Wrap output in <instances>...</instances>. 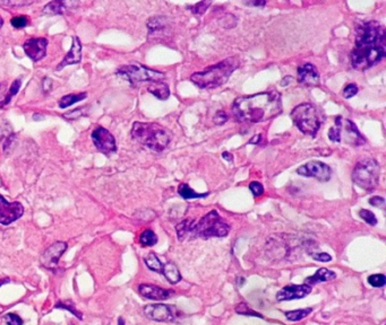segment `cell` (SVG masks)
<instances>
[{
  "mask_svg": "<svg viewBox=\"0 0 386 325\" xmlns=\"http://www.w3.org/2000/svg\"><path fill=\"white\" fill-rule=\"evenodd\" d=\"M162 274L171 285H176L181 280V274L178 267L173 262H167L162 269Z\"/></svg>",
  "mask_w": 386,
  "mask_h": 325,
  "instance_id": "obj_23",
  "label": "cell"
},
{
  "mask_svg": "<svg viewBox=\"0 0 386 325\" xmlns=\"http://www.w3.org/2000/svg\"><path fill=\"white\" fill-rule=\"evenodd\" d=\"M118 325H126L125 324V319L122 318V317H119L118 318Z\"/></svg>",
  "mask_w": 386,
  "mask_h": 325,
  "instance_id": "obj_51",
  "label": "cell"
},
{
  "mask_svg": "<svg viewBox=\"0 0 386 325\" xmlns=\"http://www.w3.org/2000/svg\"><path fill=\"white\" fill-rule=\"evenodd\" d=\"M87 94L86 93H81V94H69V95H66V96H64L63 98H61L59 100V106L61 109H67L68 106L75 104L77 102H80V100L86 98Z\"/></svg>",
  "mask_w": 386,
  "mask_h": 325,
  "instance_id": "obj_27",
  "label": "cell"
},
{
  "mask_svg": "<svg viewBox=\"0 0 386 325\" xmlns=\"http://www.w3.org/2000/svg\"><path fill=\"white\" fill-rule=\"evenodd\" d=\"M24 208L17 201L8 202L2 194H0V224L2 225H10L23 216Z\"/></svg>",
  "mask_w": 386,
  "mask_h": 325,
  "instance_id": "obj_12",
  "label": "cell"
},
{
  "mask_svg": "<svg viewBox=\"0 0 386 325\" xmlns=\"http://www.w3.org/2000/svg\"><path fill=\"white\" fill-rule=\"evenodd\" d=\"M29 24V18L26 16H16L12 19V25L15 29H24Z\"/></svg>",
  "mask_w": 386,
  "mask_h": 325,
  "instance_id": "obj_39",
  "label": "cell"
},
{
  "mask_svg": "<svg viewBox=\"0 0 386 325\" xmlns=\"http://www.w3.org/2000/svg\"><path fill=\"white\" fill-rule=\"evenodd\" d=\"M239 67L237 58H228L219 64L211 66L203 71L195 72L190 77L195 85L203 89L216 88L228 82L232 72Z\"/></svg>",
  "mask_w": 386,
  "mask_h": 325,
  "instance_id": "obj_4",
  "label": "cell"
},
{
  "mask_svg": "<svg viewBox=\"0 0 386 325\" xmlns=\"http://www.w3.org/2000/svg\"><path fill=\"white\" fill-rule=\"evenodd\" d=\"M261 138H262V136H261V134H256V136H255V138H254V139H251V140H250V143H251V144H256V145H260V141H261Z\"/></svg>",
  "mask_w": 386,
  "mask_h": 325,
  "instance_id": "obj_49",
  "label": "cell"
},
{
  "mask_svg": "<svg viewBox=\"0 0 386 325\" xmlns=\"http://www.w3.org/2000/svg\"><path fill=\"white\" fill-rule=\"evenodd\" d=\"M47 48H48V40L44 37L29 38V40H27L23 46L26 55L32 61H34V63H36V61H40L46 57Z\"/></svg>",
  "mask_w": 386,
  "mask_h": 325,
  "instance_id": "obj_14",
  "label": "cell"
},
{
  "mask_svg": "<svg viewBox=\"0 0 386 325\" xmlns=\"http://www.w3.org/2000/svg\"><path fill=\"white\" fill-rule=\"evenodd\" d=\"M139 243H141L143 246H154L156 243H158V236H156L153 231L146 229V231H144L141 234Z\"/></svg>",
  "mask_w": 386,
  "mask_h": 325,
  "instance_id": "obj_30",
  "label": "cell"
},
{
  "mask_svg": "<svg viewBox=\"0 0 386 325\" xmlns=\"http://www.w3.org/2000/svg\"><path fill=\"white\" fill-rule=\"evenodd\" d=\"M7 85L5 83H0V104L5 102V98L7 96Z\"/></svg>",
  "mask_w": 386,
  "mask_h": 325,
  "instance_id": "obj_46",
  "label": "cell"
},
{
  "mask_svg": "<svg viewBox=\"0 0 386 325\" xmlns=\"http://www.w3.org/2000/svg\"><path fill=\"white\" fill-rule=\"evenodd\" d=\"M335 278H337V274H335L333 271H329L328 269H325V268H321V269H318L315 274H313L311 277H308L306 279V285L314 286L321 282L331 281V280Z\"/></svg>",
  "mask_w": 386,
  "mask_h": 325,
  "instance_id": "obj_21",
  "label": "cell"
},
{
  "mask_svg": "<svg viewBox=\"0 0 386 325\" xmlns=\"http://www.w3.org/2000/svg\"><path fill=\"white\" fill-rule=\"evenodd\" d=\"M265 2H256V3H249V5H254V6H264Z\"/></svg>",
  "mask_w": 386,
  "mask_h": 325,
  "instance_id": "obj_50",
  "label": "cell"
},
{
  "mask_svg": "<svg viewBox=\"0 0 386 325\" xmlns=\"http://www.w3.org/2000/svg\"><path fill=\"white\" fill-rule=\"evenodd\" d=\"M20 88H21V79H16V80L12 84V86H10V88L8 89L7 96H6V98H5V102L3 103V105L8 104V103L10 102V100H12V98H13L14 95H16V94L19 93Z\"/></svg>",
  "mask_w": 386,
  "mask_h": 325,
  "instance_id": "obj_36",
  "label": "cell"
},
{
  "mask_svg": "<svg viewBox=\"0 0 386 325\" xmlns=\"http://www.w3.org/2000/svg\"><path fill=\"white\" fill-rule=\"evenodd\" d=\"M78 6L77 2H65V0H54L49 3L43 8L44 15H63Z\"/></svg>",
  "mask_w": 386,
  "mask_h": 325,
  "instance_id": "obj_20",
  "label": "cell"
},
{
  "mask_svg": "<svg viewBox=\"0 0 386 325\" xmlns=\"http://www.w3.org/2000/svg\"><path fill=\"white\" fill-rule=\"evenodd\" d=\"M138 293L141 294L144 298L152 299V300L169 299L170 297L175 294L172 290H168L164 288L158 287V286H155V285H149V283L139 285Z\"/></svg>",
  "mask_w": 386,
  "mask_h": 325,
  "instance_id": "obj_16",
  "label": "cell"
},
{
  "mask_svg": "<svg viewBox=\"0 0 386 325\" xmlns=\"http://www.w3.org/2000/svg\"><path fill=\"white\" fill-rule=\"evenodd\" d=\"M313 312V308H304V310H297V311H290L285 313V316L291 322H298L307 317Z\"/></svg>",
  "mask_w": 386,
  "mask_h": 325,
  "instance_id": "obj_28",
  "label": "cell"
},
{
  "mask_svg": "<svg viewBox=\"0 0 386 325\" xmlns=\"http://www.w3.org/2000/svg\"><path fill=\"white\" fill-rule=\"evenodd\" d=\"M320 72L311 64H304L298 68V82L305 86L320 85Z\"/></svg>",
  "mask_w": 386,
  "mask_h": 325,
  "instance_id": "obj_17",
  "label": "cell"
},
{
  "mask_svg": "<svg viewBox=\"0 0 386 325\" xmlns=\"http://www.w3.org/2000/svg\"><path fill=\"white\" fill-rule=\"evenodd\" d=\"M384 26L376 21L357 27L356 44L350 54L351 65L357 70H366L380 63L386 54Z\"/></svg>",
  "mask_w": 386,
  "mask_h": 325,
  "instance_id": "obj_1",
  "label": "cell"
},
{
  "mask_svg": "<svg viewBox=\"0 0 386 325\" xmlns=\"http://www.w3.org/2000/svg\"><path fill=\"white\" fill-rule=\"evenodd\" d=\"M311 293V286L308 285H297V286H287L282 288L277 294L278 301H287L293 299L305 298L307 295Z\"/></svg>",
  "mask_w": 386,
  "mask_h": 325,
  "instance_id": "obj_15",
  "label": "cell"
},
{
  "mask_svg": "<svg viewBox=\"0 0 386 325\" xmlns=\"http://www.w3.org/2000/svg\"><path fill=\"white\" fill-rule=\"evenodd\" d=\"M282 100L278 91L239 97L232 104V114L239 122H265L281 114Z\"/></svg>",
  "mask_w": 386,
  "mask_h": 325,
  "instance_id": "obj_2",
  "label": "cell"
},
{
  "mask_svg": "<svg viewBox=\"0 0 386 325\" xmlns=\"http://www.w3.org/2000/svg\"><path fill=\"white\" fill-rule=\"evenodd\" d=\"M34 2H27V0H17V2H13V0H10V2H2L0 3V5H3V6H9V7H22V6H29V5L33 4Z\"/></svg>",
  "mask_w": 386,
  "mask_h": 325,
  "instance_id": "obj_40",
  "label": "cell"
},
{
  "mask_svg": "<svg viewBox=\"0 0 386 325\" xmlns=\"http://www.w3.org/2000/svg\"><path fill=\"white\" fill-rule=\"evenodd\" d=\"M56 308H64V310H67L69 311L71 314H74V315L78 318V319H83V315L81 312H78L76 308H75V305L72 304V302L69 300V301H58L57 304H56L54 306Z\"/></svg>",
  "mask_w": 386,
  "mask_h": 325,
  "instance_id": "obj_31",
  "label": "cell"
},
{
  "mask_svg": "<svg viewBox=\"0 0 386 325\" xmlns=\"http://www.w3.org/2000/svg\"><path fill=\"white\" fill-rule=\"evenodd\" d=\"M369 204L375 207H379V206H384L385 200L382 197H374L371 200H369Z\"/></svg>",
  "mask_w": 386,
  "mask_h": 325,
  "instance_id": "obj_47",
  "label": "cell"
},
{
  "mask_svg": "<svg viewBox=\"0 0 386 325\" xmlns=\"http://www.w3.org/2000/svg\"><path fill=\"white\" fill-rule=\"evenodd\" d=\"M342 116H337L335 126L329 129L328 138L334 143H341V126H342Z\"/></svg>",
  "mask_w": 386,
  "mask_h": 325,
  "instance_id": "obj_29",
  "label": "cell"
},
{
  "mask_svg": "<svg viewBox=\"0 0 386 325\" xmlns=\"http://www.w3.org/2000/svg\"><path fill=\"white\" fill-rule=\"evenodd\" d=\"M83 114V108H78L75 111H70L68 113H66L64 116L66 119H77Z\"/></svg>",
  "mask_w": 386,
  "mask_h": 325,
  "instance_id": "obj_45",
  "label": "cell"
},
{
  "mask_svg": "<svg viewBox=\"0 0 386 325\" xmlns=\"http://www.w3.org/2000/svg\"><path fill=\"white\" fill-rule=\"evenodd\" d=\"M313 259L316 260V261H320V262H329L332 261V256L329 255L328 253H314L311 254Z\"/></svg>",
  "mask_w": 386,
  "mask_h": 325,
  "instance_id": "obj_43",
  "label": "cell"
},
{
  "mask_svg": "<svg viewBox=\"0 0 386 325\" xmlns=\"http://www.w3.org/2000/svg\"><path fill=\"white\" fill-rule=\"evenodd\" d=\"M291 119L299 130L308 134L316 136L322 125V117L320 112L310 103H303L291 111Z\"/></svg>",
  "mask_w": 386,
  "mask_h": 325,
  "instance_id": "obj_6",
  "label": "cell"
},
{
  "mask_svg": "<svg viewBox=\"0 0 386 325\" xmlns=\"http://www.w3.org/2000/svg\"><path fill=\"white\" fill-rule=\"evenodd\" d=\"M211 2H200L197 3L196 5H193V6H188L189 10L195 15H202L206 12V9L210 7Z\"/></svg>",
  "mask_w": 386,
  "mask_h": 325,
  "instance_id": "obj_35",
  "label": "cell"
},
{
  "mask_svg": "<svg viewBox=\"0 0 386 325\" xmlns=\"http://www.w3.org/2000/svg\"><path fill=\"white\" fill-rule=\"evenodd\" d=\"M93 144L99 151L104 155H111L117 150L116 140L109 130L102 127H98L91 134Z\"/></svg>",
  "mask_w": 386,
  "mask_h": 325,
  "instance_id": "obj_10",
  "label": "cell"
},
{
  "mask_svg": "<svg viewBox=\"0 0 386 325\" xmlns=\"http://www.w3.org/2000/svg\"><path fill=\"white\" fill-rule=\"evenodd\" d=\"M4 321L7 325H23V319H22L17 314L8 313L4 316Z\"/></svg>",
  "mask_w": 386,
  "mask_h": 325,
  "instance_id": "obj_38",
  "label": "cell"
},
{
  "mask_svg": "<svg viewBox=\"0 0 386 325\" xmlns=\"http://www.w3.org/2000/svg\"><path fill=\"white\" fill-rule=\"evenodd\" d=\"M227 120H228V115L223 111L217 112L215 117H214V122L216 123V125H219V126H221L225 122H227Z\"/></svg>",
  "mask_w": 386,
  "mask_h": 325,
  "instance_id": "obj_44",
  "label": "cell"
},
{
  "mask_svg": "<svg viewBox=\"0 0 386 325\" xmlns=\"http://www.w3.org/2000/svg\"><path fill=\"white\" fill-rule=\"evenodd\" d=\"M164 17H152L148 22V26L150 31H155V30H160L163 29L164 27Z\"/></svg>",
  "mask_w": 386,
  "mask_h": 325,
  "instance_id": "obj_37",
  "label": "cell"
},
{
  "mask_svg": "<svg viewBox=\"0 0 386 325\" xmlns=\"http://www.w3.org/2000/svg\"><path fill=\"white\" fill-rule=\"evenodd\" d=\"M144 314L148 318L156 322H172L177 318L175 306L164 304H153L144 307Z\"/></svg>",
  "mask_w": 386,
  "mask_h": 325,
  "instance_id": "obj_11",
  "label": "cell"
},
{
  "mask_svg": "<svg viewBox=\"0 0 386 325\" xmlns=\"http://www.w3.org/2000/svg\"><path fill=\"white\" fill-rule=\"evenodd\" d=\"M378 180L379 165L376 160L366 158L358 161L352 172V181L356 186L367 192H373L378 186Z\"/></svg>",
  "mask_w": 386,
  "mask_h": 325,
  "instance_id": "obj_7",
  "label": "cell"
},
{
  "mask_svg": "<svg viewBox=\"0 0 386 325\" xmlns=\"http://www.w3.org/2000/svg\"><path fill=\"white\" fill-rule=\"evenodd\" d=\"M359 216L361 219L365 220L367 224H369V225L372 226H376L377 225V218L375 217V215L373 214V212L371 210H366V209H361L359 211Z\"/></svg>",
  "mask_w": 386,
  "mask_h": 325,
  "instance_id": "obj_34",
  "label": "cell"
},
{
  "mask_svg": "<svg viewBox=\"0 0 386 325\" xmlns=\"http://www.w3.org/2000/svg\"><path fill=\"white\" fill-rule=\"evenodd\" d=\"M178 193L181 195L183 199L186 200H192V199H199V198H205L208 197L209 193H197L195 192L194 190L190 188L187 184H180V187L178 188Z\"/></svg>",
  "mask_w": 386,
  "mask_h": 325,
  "instance_id": "obj_25",
  "label": "cell"
},
{
  "mask_svg": "<svg viewBox=\"0 0 386 325\" xmlns=\"http://www.w3.org/2000/svg\"><path fill=\"white\" fill-rule=\"evenodd\" d=\"M236 312L238 314H240V315H244V316H255V317H263L261 314L256 313L255 311L250 310V307L247 306V304H245V302H242V304L237 305L236 307Z\"/></svg>",
  "mask_w": 386,
  "mask_h": 325,
  "instance_id": "obj_32",
  "label": "cell"
},
{
  "mask_svg": "<svg viewBox=\"0 0 386 325\" xmlns=\"http://www.w3.org/2000/svg\"><path fill=\"white\" fill-rule=\"evenodd\" d=\"M195 221L194 220H183L181 221L179 225L177 226V237L179 240H185V239H190L192 237V229L194 226Z\"/></svg>",
  "mask_w": 386,
  "mask_h": 325,
  "instance_id": "obj_24",
  "label": "cell"
},
{
  "mask_svg": "<svg viewBox=\"0 0 386 325\" xmlns=\"http://www.w3.org/2000/svg\"><path fill=\"white\" fill-rule=\"evenodd\" d=\"M6 282H8V279H5V281H2V282H0V286H3L4 283H6Z\"/></svg>",
  "mask_w": 386,
  "mask_h": 325,
  "instance_id": "obj_53",
  "label": "cell"
},
{
  "mask_svg": "<svg viewBox=\"0 0 386 325\" xmlns=\"http://www.w3.org/2000/svg\"><path fill=\"white\" fill-rule=\"evenodd\" d=\"M132 137L151 150L160 153L171 141V132L156 123L135 122L132 128Z\"/></svg>",
  "mask_w": 386,
  "mask_h": 325,
  "instance_id": "obj_3",
  "label": "cell"
},
{
  "mask_svg": "<svg viewBox=\"0 0 386 325\" xmlns=\"http://www.w3.org/2000/svg\"><path fill=\"white\" fill-rule=\"evenodd\" d=\"M357 93H358V87L355 85V84H350V85H348L343 89V96L345 98L354 97L355 95H357Z\"/></svg>",
  "mask_w": 386,
  "mask_h": 325,
  "instance_id": "obj_42",
  "label": "cell"
},
{
  "mask_svg": "<svg viewBox=\"0 0 386 325\" xmlns=\"http://www.w3.org/2000/svg\"><path fill=\"white\" fill-rule=\"evenodd\" d=\"M148 92L153 94L155 97H158L161 100H166L170 96V88L168 84L164 82H153L150 84L148 87Z\"/></svg>",
  "mask_w": 386,
  "mask_h": 325,
  "instance_id": "obj_22",
  "label": "cell"
},
{
  "mask_svg": "<svg viewBox=\"0 0 386 325\" xmlns=\"http://www.w3.org/2000/svg\"><path fill=\"white\" fill-rule=\"evenodd\" d=\"M342 130L345 131L344 141L354 146H362L366 143V139L358 130L356 125L350 120H342Z\"/></svg>",
  "mask_w": 386,
  "mask_h": 325,
  "instance_id": "obj_19",
  "label": "cell"
},
{
  "mask_svg": "<svg viewBox=\"0 0 386 325\" xmlns=\"http://www.w3.org/2000/svg\"><path fill=\"white\" fill-rule=\"evenodd\" d=\"M222 157L226 160H228V161H232L233 160V156L230 153H228V151H225V153H222Z\"/></svg>",
  "mask_w": 386,
  "mask_h": 325,
  "instance_id": "obj_48",
  "label": "cell"
},
{
  "mask_svg": "<svg viewBox=\"0 0 386 325\" xmlns=\"http://www.w3.org/2000/svg\"><path fill=\"white\" fill-rule=\"evenodd\" d=\"M297 173L303 176L315 177L321 182H327L332 175L331 167L318 160H313L300 166L297 170Z\"/></svg>",
  "mask_w": 386,
  "mask_h": 325,
  "instance_id": "obj_9",
  "label": "cell"
},
{
  "mask_svg": "<svg viewBox=\"0 0 386 325\" xmlns=\"http://www.w3.org/2000/svg\"><path fill=\"white\" fill-rule=\"evenodd\" d=\"M144 262H145V265H146V267L150 269V270H152L154 272H158V273H162L163 263L160 261L159 257L156 256V254L153 253V252H151V253L148 254V256H145Z\"/></svg>",
  "mask_w": 386,
  "mask_h": 325,
  "instance_id": "obj_26",
  "label": "cell"
},
{
  "mask_svg": "<svg viewBox=\"0 0 386 325\" xmlns=\"http://www.w3.org/2000/svg\"><path fill=\"white\" fill-rule=\"evenodd\" d=\"M249 190L254 194V197H260V195L264 193V188L259 182H251L249 184Z\"/></svg>",
  "mask_w": 386,
  "mask_h": 325,
  "instance_id": "obj_41",
  "label": "cell"
},
{
  "mask_svg": "<svg viewBox=\"0 0 386 325\" xmlns=\"http://www.w3.org/2000/svg\"><path fill=\"white\" fill-rule=\"evenodd\" d=\"M368 283L375 288H382L386 283V277L384 274H373L368 278Z\"/></svg>",
  "mask_w": 386,
  "mask_h": 325,
  "instance_id": "obj_33",
  "label": "cell"
},
{
  "mask_svg": "<svg viewBox=\"0 0 386 325\" xmlns=\"http://www.w3.org/2000/svg\"><path fill=\"white\" fill-rule=\"evenodd\" d=\"M230 232V226L222 219L216 210L210 211L198 222H195L190 238L226 237Z\"/></svg>",
  "mask_w": 386,
  "mask_h": 325,
  "instance_id": "obj_5",
  "label": "cell"
},
{
  "mask_svg": "<svg viewBox=\"0 0 386 325\" xmlns=\"http://www.w3.org/2000/svg\"><path fill=\"white\" fill-rule=\"evenodd\" d=\"M3 25H4V19L2 18V16H0V29H2Z\"/></svg>",
  "mask_w": 386,
  "mask_h": 325,
  "instance_id": "obj_52",
  "label": "cell"
},
{
  "mask_svg": "<svg viewBox=\"0 0 386 325\" xmlns=\"http://www.w3.org/2000/svg\"><path fill=\"white\" fill-rule=\"evenodd\" d=\"M118 75L125 78L126 80L130 82L134 86L146 82H162V79H164L166 77L163 72L150 69L141 64H131L122 66L118 70Z\"/></svg>",
  "mask_w": 386,
  "mask_h": 325,
  "instance_id": "obj_8",
  "label": "cell"
},
{
  "mask_svg": "<svg viewBox=\"0 0 386 325\" xmlns=\"http://www.w3.org/2000/svg\"><path fill=\"white\" fill-rule=\"evenodd\" d=\"M81 61H82V43L80 38H78V36H74L72 37L71 48L68 51V53L65 55V58L61 60V63L57 67V70H61L66 66L80 64Z\"/></svg>",
  "mask_w": 386,
  "mask_h": 325,
  "instance_id": "obj_18",
  "label": "cell"
},
{
  "mask_svg": "<svg viewBox=\"0 0 386 325\" xmlns=\"http://www.w3.org/2000/svg\"><path fill=\"white\" fill-rule=\"evenodd\" d=\"M67 250V243L65 242H56L51 246L43 252L41 256V263L44 268L49 270H56L58 266L59 259Z\"/></svg>",
  "mask_w": 386,
  "mask_h": 325,
  "instance_id": "obj_13",
  "label": "cell"
}]
</instances>
